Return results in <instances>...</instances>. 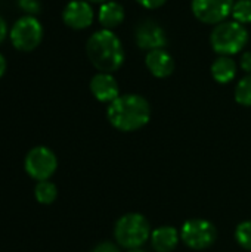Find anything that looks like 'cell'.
Listing matches in <instances>:
<instances>
[{"label": "cell", "mask_w": 251, "mask_h": 252, "mask_svg": "<svg viewBox=\"0 0 251 252\" xmlns=\"http://www.w3.org/2000/svg\"><path fill=\"white\" fill-rule=\"evenodd\" d=\"M212 77L219 84H228L237 77V62L231 56L219 55L212 63Z\"/></svg>", "instance_id": "15"}, {"label": "cell", "mask_w": 251, "mask_h": 252, "mask_svg": "<svg viewBox=\"0 0 251 252\" xmlns=\"http://www.w3.org/2000/svg\"><path fill=\"white\" fill-rule=\"evenodd\" d=\"M34 196L37 202H40L41 205H50L52 202H55L58 196V188L50 180L37 182L34 188Z\"/></svg>", "instance_id": "16"}, {"label": "cell", "mask_w": 251, "mask_h": 252, "mask_svg": "<svg viewBox=\"0 0 251 252\" xmlns=\"http://www.w3.org/2000/svg\"><path fill=\"white\" fill-rule=\"evenodd\" d=\"M141 6L146 7V9H158L161 7L167 0H136Z\"/></svg>", "instance_id": "23"}, {"label": "cell", "mask_w": 251, "mask_h": 252, "mask_svg": "<svg viewBox=\"0 0 251 252\" xmlns=\"http://www.w3.org/2000/svg\"><path fill=\"white\" fill-rule=\"evenodd\" d=\"M10 43L21 52H31L37 49L43 40V27L36 16L24 15L16 19L9 31Z\"/></svg>", "instance_id": "5"}, {"label": "cell", "mask_w": 251, "mask_h": 252, "mask_svg": "<svg viewBox=\"0 0 251 252\" xmlns=\"http://www.w3.org/2000/svg\"><path fill=\"white\" fill-rule=\"evenodd\" d=\"M149 221L139 213H129L120 217L114 227L117 244L126 250L141 248L151 238Z\"/></svg>", "instance_id": "4"}, {"label": "cell", "mask_w": 251, "mask_h": 252, "mask_svg": "<svg viewBox=\"0 0 251 252\" xmlns=\"http://www.w3.org/2000/svg\"><path fill=\"white\" fill-rule=\"evenodd\" d=\"M249 38L250 35L246 25L237 21H223L215 25L210 34V44L217 55L232 56L247 46Z\"/></svg>", "instance_id": "3"}, {"label": "cell", "mask_w": 251, "mask_h": 252, "mask_svg": "<svg viewBox=\"0 0 251 252\" xmlns=\"http://www.w3.org/2000/svg\"><path fill=\"white\" fill-rule=\"evenodd\" d=\"M18 6L25 15H30V16H36L41 9V4L38 0H18Z\"/></svg>", "instance_id": "20"}, {"label": "cell", "mask_w": 251, "mask_h": 252, "mask_svg": "<svg viewBox=\"0 0 251 252\" xmlns=\"http://www.w3.org/2000/svg\"><path fill=\"white\" fill-rule=\"evenodd\" d=\"M107 117L114 128L120 131H136L149 123L151 105L141 94H120L108 105Z\"/></svg>", "instance_id": "1"}, {"label": "cell", "mask_w": 251, "mask_h": 252, "mask_svg": "<svg viewBox=\"0 0 251 252\" xmlns=\"http://www.w3.org/2000/svg\"><path fill=\"white\" fill-rule=\"evenodd\" d=\"M90 92L96 100L109 105L120 96V86L112 74L98 72L90 80Z\"/></svg>", "instance_id": "11"}, {"label": "cell", "mask_w": 251, "mask_h": 252, "mask_svg": "<svg viewBox=\"0 0 251 252\" xmlns=\"http://www.w3.org/2000/svg\"><path fill=\"white\" fill-rule=\"evenodd\" d=\"M235 0H192L191 10L194 16L207 25H217L231 15Z\"/></svg>", "instance_id": "8"}, {"label": "cell", "mask_w": 251, "mask_h": 252, "mask_svg": "<svg viewBox=\"0 0 251 252\" xmlns=\"http://www.w3.org/2000/svg\"><path fill=\"white\" fill-rule=\"evenodd\" d=\"M124 16H126L124 7L118 1H114V0L102 3L98 12V21L102 25V28L111 30V31L123 24Z\"/></svg>", "instance_id": "14"}, {"label": "cell", "mask_w": 251, "mask_h": 252, "mask_svg": "<svg viewBox=\"0 0 251 252\" xmlns=\"http://www.w3.org/2000/svg\"><path fill=\"white\" fill-rule=\"evenodd\" d=\"M90 252H121L120 251V248H118V245H115V244H112V242H108V241H105V242H101V244H98L93 250Z\"/></svg>", "instance_id": "21"}, {"label": "cell", "mask_w": 251, "mask_h": 252, "mask_svg": "<svg viewBox=\"0 0 251 252\" xmlns=\"http://www.w3.org/2000/svg\"><path fill=\"white\" fill-rule=\"evenodd\" d=\"M24 167L31 179L37 182L49 180L58 168V158L52 149L46 146H36L27 154Z\"/></svg>", "instance_id": "7"}, {"label": "cell", "mask_w": 251, "mask_h": 252, "mask_svg": "<svg viewBox=\"0 0 251 252\" xmlns=\"http://www.w3.org/2000/svg\"><path fill=\"white\" fill-rule=\"evenodd\" d=\"M240 66L244 72L251 74V52H246L243 53L241 59H240Z\"/></svg>", "instance_id": "22"}, {"label": "cell", "mask_w": 251, "mask_h": 252, "mask_svg": "<svg viewBox=\"0 0 251 252\" xmlns=\"http://www.w3.org/2000/svg\"><path fill=\"white\" fill-rule=\"evenodd\" d=\"M95 12L86 0H71L62 10V21L72 30H86L93 24Z\"/></svg>", "instance_id": "10"}, {"label": "cell", "mask_w": 251, "mask_h": 252, "mask_svg": "<svg viewBox=\"0 0 251 252\" xmlns=\"http://www.w3.org/2000/svg\"><path fill=\"white\" fill-rule=\"evenodd\" d=\"M135 41L139 49L151 52L155 49H164L167 44V35L164 28L152 19L141 21L135 30Z\"/></svg>", "instance_id": "9"}, {"label": "cell", "mask_w": 251, "mask_h": 252, "mask_svg": "<svg viewBox=\"0 0 251 252\" xmlns=\"http://www.w3.org/2000/svg\"><path fill=\"white\" fill-rule=\"evenodd\" d=\"M127 252H145L143 250H141V248H136V250H129Z\"/></svg>", "instance_id": "27"}, {"label": "cell", "mask_w": 251, "mask_h": 252, "mask_svg": "<svg viewBox=\"0 0 251 252\" xmlns=\"http://www.w3.org/2000/svg\"><path fill=\"white\" fill-rule=\"evenodd\" d=\"M86 55L99 72L112 74L124 63V49L121 40L111 30L95 31L86 43Z\"/></svg>", "instance_id": "2"}, {"label": "cell", "mask_w": 251, "mask_h": 252, "mask_svg": "<svg viewBox=\"0 0 251 252\" xmlns=\"http://www.w3.org/2000/svg\"><path fill=\"white\" fill-rule=\"evenodd\" d=\"M231 15L234 16V21L243 25L251 24V0H237L232 6Z\"/></svg>", "instance_id": "18"}, {"label": "cell", "mask_w": 251, "mask_h": 252, "mask_svg": "<svg viewBox=\"0 0 251 252\" xmlns=\"http://www.w3.org/2000/svg\"><path fill=\"white\" fill-rule=\"evenodd\" d=\"M235 100L243 106H251V74L238 81L235 87Z\"/></svg>", "instance_id": "17"}, {"label": "cell", "mask_w": 251, "mask_h": 252, "mask_svg": "<svg viewBox=\"0 0 251 252\" xmlns=\"http://www.w3.org/2000/svg\"><path fill=\"white\" fill-rule=\"evenodd\" d=\"M6 35H7V25H6V22H4V19L0 16V44L4 41V38H6Z\"/></svg>", "instance_id": "24"}, {"label": "cell", "mask_w": 251, "mask_h": 252, "mask_svg": "<svg viewBox=\"0 0 251 252\" xmlns=\"http://www.w3.org/2000/svg\"><path fill=\"white\" fill-rule=\"evenodd\" d=\"M145 65L155 78H167L175 71V59L166 49H155L146 53Z\"/></svg>", "instance_id": "12"}, {"label": "cell", "mask_w": 251, "mask_h": 252, "mask_svg": "<svg viewBox=\"0 0 251 252\" xmlns=\"http://www.w3.org/2000/svg\"><path fill=\"white\" fill-rule=\"evenodd\" d=\"M86 1H89V3H105V1H109V0H86Z\"/></svg>", "instance_id": "26"}, {"label": "cell", "mask_w": 251, "mask_h": 252, "mask_svg": "<svg viewBox=\"0 0 251 252\" xmlns=\"http://www.w3.org/2000/svg\"><path fill=\"white\" fill-rule=\"evenodd\" d=\"M217 239V230L213 223L204 219H191L180 229V241L191 250L201 251L210 248Z\"/></svg>", "instance_id": "6"}, {"label": "cell", "mask_w": 251, "mask_h": 252, "mask_svg": "<svg viewBox=\"0 0 251 252\" xmlns=\"http://www.w3.org/2000/svg\"><path fill=\"white\" fill-rule=\"evenodd\" d=\"M149 239L155 252H172L179 244L180 233L173 226H161L151 233Z\"/></svg>", "instance_id": "13"}, {"label": "cell", "mask_w": 251, "mask_h": 252, "mask_svg": "<svg viewBox=\"0 0 251 252\" xmlns=\"http://www.w3.org/2000/svg\"><path fill=\"white\" fill-rule=\"evenodd\" d=\"M237 242L247 251H251V220L243 221L235 229Z\"/></svg>", "instance_id": "19"}, {"label": "cell", "mask_w": 251, "mask_h": 252, "mask_svg": "<svg viewBox=\"0 0 251 252\" xmlns=\"http://www.w3.org/2000/svg\"><path fill=\"white\" fill-rule=\"evenodd\" d=\"M6 68H7V63H6V59H4V56L0 53V78L4 75V72H6Z\"/></svg>", "instance_id": "25"}]
</instances>
